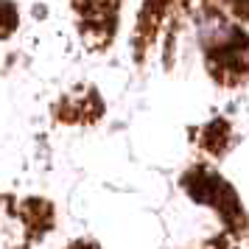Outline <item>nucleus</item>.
Returning <instances> with one entry per match:
<instances>
[{"label": "nucleus", "mask_w": 249, "mask_h": 249, "mask_svg": "<svg viewBox=\"0 0 249 249\" xmlns=\"http://www.w3.org/2000/svg\"><path fill=\"white\" fill-rule=\"evenodd\" d=\"M196 34H199V45H202L204 51L218 53L221 48H227L230 42H235L238 36H241V31H238L230 20H224L221 14H204L202 20H199Z\"/></svg>", "instance_id": "nucleus-1"}]
</instances>
